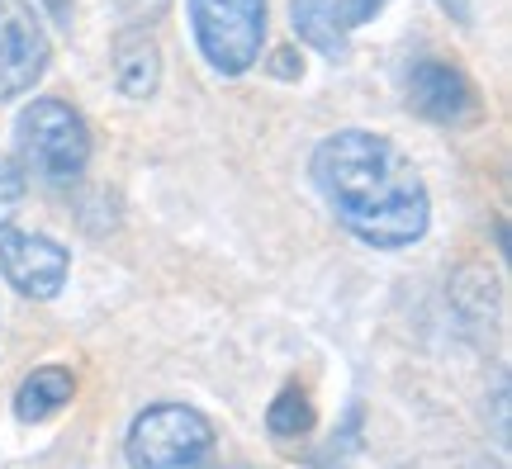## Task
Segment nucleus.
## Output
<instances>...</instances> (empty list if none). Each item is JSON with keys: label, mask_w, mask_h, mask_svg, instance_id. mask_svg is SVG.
Returning <instances> with one entry per match:
<instances>
[{"label": "nucleus", "mask_w": 512, "mask_h": 469, "mask_svg": "<svg viewBox=\"0 0 512 469\" xmlns=\"http://www.w3.org/2000/svg\"><path fill=\"white\" fill-rule=\"evenodd\" d=\"M190 29L214 72L242 76L261 62L266 0H190Z\"/></svg>", "instance_id": "nucleus-4"}, {"label": "nucleus", "mask_w": 512, "mask_h": 469, "mask_svg": "<svg viewBox=\"0 0 512 469\" xmlns=\"http://www.w3.org/2000/svg\"><path fill=\"white\" fill-rule=\"evenodd\" d=\"M124 5V15L133 19V24H147L152 15H162L166 10V0H119Z\"/></svg>", "instance_id": "nucleus-15"}, {"label": "nucleus", "mask_w": 512, "mask_h": 469, "mask_svg": "<svg viewBox=\"0 0 512 469\" xmlns=\"http://www.w3.org/2000/svg\"><path fill=\"white\" fill-rule=\"evenodd\" d=\"M266 427H271V436H280V441H294V436H309L313 432V403L304 389H280V394L271 398V408H266Z\"/></svg>", "instance_id": "nucleus-11"}, {"label": "nucleus", "mask_w": 512, "mask_h": 469, "mask_svg": "<svg viewBox=\"0 0 512 469\" xmlns=\"http://www.w3.org/2000/svg\"><path fill=\"white\" fill-rule=\"evenodd\" d=\"M48 72V34L29 0H0V100L34 91Z\"/></svg>", "instance_id": "nucleus-6"}, {"label": "nucleus", "mask_w": 512, "mask_h": 469, "mask_svg": "<svg viewBox=\"0 0 512 469\" xmlns=\"http://www.w3.org/2000/svg\"><path fill=\"white\" fill-rule=\"evenodd\" d=\"M494 275L484 271V266H460L456 280H451V299L465 318H489L494 313Z\"/></svg>", "instance_id": "nucleus-12"}, {"label": "nucleus", "mask_w": 512, "mask_h": 469, "mask_svg": "<svg viewBox=\"0 0 512 469\" xmlns=\"http://www.w3.org/2000/svg\"><path fill=\"white\" fill-rule=\"evenodd\" d=\"M313 181L337 223L375 252L413 247L432 223V199L413 157L370 128H342L313 152Z\"/></svg>", "instance_id": "nucleus-1"}, {"label": "nucleus", "mask_w": 512, "mask_h": 469, "mask_svg": "<svg viewBox=\"0 0 512 469\" xmlns=\"http://www.w3.org/2000/svg\"><path fill=\"white\" fill-rule=\"evenodd\" d=\"M72 271V252L43 233H19L15 223L0 228V275L29 294V299H57Z\"/></svg>", "instance_id": "nucleus-5"}, {"label": "nucleus", "mask_w": 512, "mask_h": 469, "mask_svg": "<svg viewBox=\"0 0 512 469\" xmlns=\"http://www.w3.org/2000/svg\"><path fill=\"white\" fill-rule=\"evenodd\" d=\"M290 24L299 43H309L313 53L347 62L351 43H347V24L337 15V0H290Z\"/></svg>", "instance_id": "nucleus-9"}, {"label": "nucleus", "mask_w": 512, "mask_h": 469, "mask_svg": "<svg viewBox=\"0 0 512 469\" xmlns=\"http://www.w3.org/2000/svg\"><path fill=\"white\" fill-rule=\"evenodd\" d=\"M76 398V379L62 365H43L15 389V417L19 422H48Z\"/></svg>", "instance_id": "nucleus-10"}, {"label": "nucleus", "mask_w": 512, "mask_h": 469, "mask_svg": "<svg viewBox=\"0 0 512 469\" xmlns=\"http://www.w3.org/2000/svg\"><path fill=\"white\" fill-rule=\"evenodd\" d=\"M389 0H337V15H342V24L347 29H361V24H370V19L380 15Z\"/></svg>", "instance_id": "nucleus-14"}, {"label": "nucleus", "mask_w": 512, "mask_h": 469, "mask_svg": "<svg viewBox=\"0 0 512 469\" xmlns=\"http://www.w3.org/2000/svg\"><path fill=\"white\" fill-rule=\"evenodd\" d=\"M48 5V15L62 19V24H72V0H43Z\"/></svg>", "instance_id": "nucleus-18"}, {"label": "nucleus", "mask_w": 512, "mask_h": 469, "mask_svg": "<svg viewBox=\"0 0 512 469\" xmlns=\"http://www.w3.org/2000/svg\"><path fill=\"white\" fill-rule=\"evenodd\" d=\"M15 143H19V162L48 185L81 181V171L91 162V128H86V119L67 100H53V95L19 109Z\"/></svg>", "instance_id": "nucleus-2"}, {"label": "nucleus", "mask_w": 512, "mask_h": 469, "mask_svg": "<svg viewBox=\"0 0 512 469\" xmlns=\"http://www.w3.org/2000/svg\"><path fill=\"white\" fill-rule=\"evenodd\" d=\"M403 91H408V109H418L422 119H432V124L460 128L479 114V95H475V86H470V76L460 72V67L432 62V57L408 67Z\"/></svg>", "instance_id": "nucleus-7"}, {"label": "nucleus", "mask_w": 512, "mask_h": 469, "mask_svg": "<svg viewBox=\"0 0 512 469\" xmlns=\"http://www.w3.org/2000/svg\"><path fill=\"white\" fill-rule=\"evenodd\" d=\"M441 10L456 19V24H470V0H441Z\"/></svg>", "instance_id": "nucleus-17"}, {"label": "nucleus", "mask_w": 512, "mask_h": 469, "mask_svg": "<svg viewBox=\"0 0 512 469\" xmlns=\"http://www.w3.org/2000/svg\"><path fill=\"white\" fill-rule=\"evenodd\" d=\"M19 204H24V171H19V162L0 157V228L15 223Z\"/></svg>", "instance_id": "nucleus-13"}, {"label": "nucleus", "mask_w": 512, "mask_h": 469, "mask_svg": "<svg viewBox=\"0 0 512 469\" xmlns=\"http://www.w3.org/2000/svg\"><path fill=\"white\" fill-rule=\"evenodd\" d=\"M114 86L128 100H147L162 86V48L147 34V24H128L114 38Z\"/></svg>", "instance_id": "nucleus-8"}, {"label": "nucleus", "mask_w": 512, "mask_h": 469, "mask_svg": "<svg viewBox=\"0 0 512 469\" xmlns=\"http://www.w3.org/2000/svg\"><path fill=\"white\" fill-rule=\"evenodd\" d=\"M128 460L138 469H185L214 460V422L185 403L143 408L128 427Z\"/></svg>", "instance_id": "nucleus-3"}, {"label": "nucleus", "mask_w": 512, "mask_h": 469, "mask_svg": "<svg viewBox=\"0 0 512 469\" xmlns=\"http://www.w3.org/2000/svg\"><path fill=\"white\" fill-rule=\"evenodd\" d=\"M271 72H275V76H285V81H290V76H299V72H304V62H294V53H290V48H285V53H275Z\"/></svg>", "instance_id": "nucleus-16"}]
</instances>
